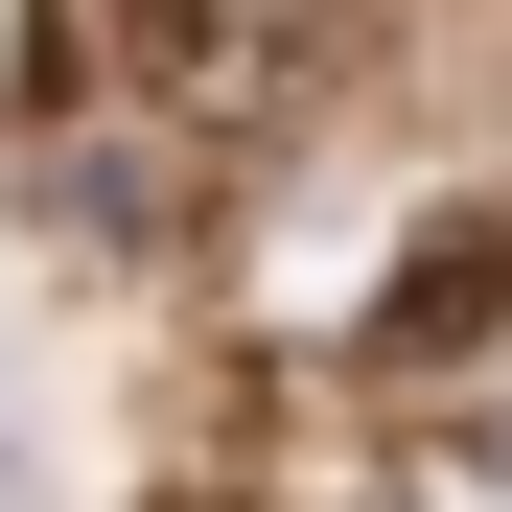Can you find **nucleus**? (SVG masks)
Listing matches in <instances>:
<instances>
[{
	"mask_svg": "<svg viewBox=\"0 0 512 512\" xmlns=\"http://www.w3.org/2000/svg\"><path fill=\"white\" fill-rule=\"evenodd\" d=\"M512 326V210H443L396 256V303H373V373H443V350H489Z\"/></svg>",
	"mask_w": 512,
	"mask_h": 512,
	"instance_id": "2",
	"label": "nucleus"
},
{
	"mask_svg": "<svg viewBox=\"0 0 512 512\" xmlns=\"http://www.w3.org/2000/svg\"><path fill=\"white\" fill-rule=\"evenodd\" d=\"M47 94V0H0V117H24Z\"/></svg>",
	"mask_w": 512,
	"mask_h": 512,
	"instance_id": "3",
	"label": "nucleus"
},
{
	"mask_svg": "<svg viewBox=\"0 0 512 512\" xmlns=\"http://www.w3.org/2000/svg\"><path fill=\"white\" fill-rule=\"evenodd\" d=\"M350 47V0H117V94L163 140H280Z\"/></svg>",
	"mask_w": 512,
	"mask_h": 512,
	"instance_id": "1",
	"label": "nucleus"
}]
</instances>
